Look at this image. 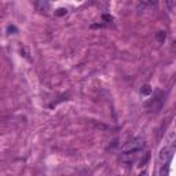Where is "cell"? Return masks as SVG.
<instances>
[{"label": "cell", "instance_id": "cell-1", "mask_svg": "<svg viewBox=\"0 0 176 176\" xmlns=\"http://www.w3.org/2000/svg\"><path fill=\"white\" fill-rule=\"evenodd\" d=\"M144 149V140L142 138H134L132 140H128L124 146L121 147V153L124 156H132Z\"/></svg>", "mask_w": 176, "mask_h": 176}, {"label": "cell", "instance_id": "cell-2", "mask_svg": "<svg viewBox=\"0 0 176 176\" xmlns=\"http://www.w3.org/2000/svg\"><path fill=\"white\" fill-rule=\"evenodd\" d=\"M173 153H175V147L171 146V147H164L160 153V162L162 164V168L165 165H169L171 160L173 157Z\"/></svg>", "mask_w": 176, "mask_h": 176}, {"label": "cell", "instance_id": "cell-3", "mask_svg": "<svg viewBox=\"0 0 176 176\" xmlns=\"http://www.w3.org/2000/svg\"><path fill=\"white\" fill-rule=\"evenodd\" d=\"M162 103H164V98H162V94L161 92H158V96L157 98H154L153 101L150 102V103H147V109H150L151 111H158L161 108H162Z\"/></svg>", "mask_w": 176, "mask_h": 176}, {"label": "cell", "instance_id": "cell-4", "mask_svg": "<svg viewBox=\"0 0 176 176\" xmlns=\"http://www.w3.org/2000/svg\"><path fill=\"white\" fill-rule=\"evenodd\" d=\"M151 87L149 84H144V85H142L140 87V95H143V96H147V95H150L151 94Z\"/></svg>", "mask_w": 176, "mask_h": 176}, {"label": "cell", "instance_id": "cell-5", "mask_svg": "<svg viewBox=\"0 0 176 176\" xmlns=\"http://www.w3.org/2000/svg\"><path fill=\"white\" fill-rule=\"evenodd\" d=\"M165 39H166V32H164V30H160V32L156 33V40L160 43V44H162V43L165 41Z\"/></svg>", "mask_w": 176, "mask_h": 176}, {"label": "cell", "instance_id": "cell-6", "mask_svg": "<svg viewBox=\"0 0 176 176\" xmlns=\"http://www.w3.org/2000/svg\"><path fill=\"white\" fill-rule=\"evenodd\" d=\"M149 160H150V153L147 151V153L144 154V158H142V160H140V164H139V166H143V165H146V164L149 162Z\"/></svg>", "mask_w": 176, "mask_h": 176}, {"label": "cell", "instance_id": "cell-7", "mask_svg": "<svg viewBox=\"0 0 176 176\" xmlns=\"http://www.w3.org/2000/svg\"><path fill=\"white\" fill-rule=\"evenodd\" d=\"M66 13H68V10H66V8H59V10H56V11H55V15L61 17V15H65Z\"/></svg>", "mask_w": 176, "mask_h": 176}, {"label": "cell", "instance_id": "cell-8", "mask_svg": "<svg viewBox=\"0 0 176 176\" xmlns=\"http://www.w3.org/2000/svg\"><path fill=\"white\" fill-rule=\"evenodd\" d=\"M102 20H103V21H109V22H111V21H113V17H111V15H109V14H103V15H102Z\"/></svg>", "mask_w": 176, "mask_h": 176}, {"label": "cell", "instance_id": "cell-9", "mask_svg": "<svg viewBox=\"0 0 176 176\" xmlns=\"http://www.w3.org/2000/svg\"><path fill=\"white\" fill-rule=\"evenodd\" d=\"M8 32H17V29L14 26H8Z\"/></svg>", "mask_w": 176, "mask_h": 176}, {"label": "cell", "instance_id": "cell-10", "mask_svg": "<svg viewBox=\"0 0 176 176\" xmlns=\"http://www.w3.org/2000/svg\"><path fill=\"white\" fill-rule=\"evenodd\" d=\"M139 176H147V172H146V171H143V172L140 173V175H139Z\"/></svg>", "mask_w": 176, "mask_h": 176}]
</instances>
